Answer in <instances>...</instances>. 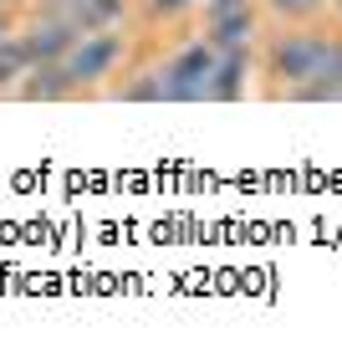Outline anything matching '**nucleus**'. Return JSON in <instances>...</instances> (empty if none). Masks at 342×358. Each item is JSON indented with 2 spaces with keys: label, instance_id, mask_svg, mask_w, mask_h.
<instances>
[{
  "label": "nucleus",
  "instance_id": "2",
  "mask_svg": "<svg viewBox=\"0 0 342 358\" xmlns=\"http://www.w3.org/2000/svg\"><path fill=\"white\" fill-rule=\"evenodd\" d=\"M118 57H123V36H112V31H82L72 41V52L61 57V67H67L72 87H82V83H103L118 67Z\"/></svg>",
  "mask_w": 342,
  "mask_h": 358
},
{
  "label": "nucleus",
  "instance_id": "1",
  "mask_svg": "<svg viewBox=\"0 0 342 358\" xmlns=\"http://www.w3.org/2000/svg\"><path fill=\"white\" fill-rule=\"evenodd\" d=\"M271 77H281L297 97H312V103L342 97V46L327 36H312V31L286 36L271 52Z\"/></svg>",
  "mask_w": 342,
  "mask_h": 358
},
{
  "label": "nucleus",
  "instance_id": "9",
  "mask_svg": "<svg viewBox=\"0 0 342 358\" xmlns=\"http://www.w3.org/2000/svg\"><path fill=\"white\" fill-rule=\"evenodd\" d=\"M194 0H149V10L154 15H179V10H189Z\"/></svg>",
  "mask_w": 342,
  "mask_h": 358
},
{
  "label": "nucleus",
  "instance_id": "10",
  "mask_svg": "<svg viewBox=\"0 0 342 358\" xmlns=\"http://www.w3.org/2000/svg\"><path fill=\"white\" fill-rule=\"evenodd\" d=\"M246 0H215V10H240Z\"/></svg>",
  "mask_w": 342,
  "mask_h": 358
},
{
  "label": "nucleus",
  "instance_id": "7",
  "mask_svg": "<svg viewBox=\"0 0 342 358\" xmlns=\"http://www.w3.org/2000/svg\"><path fill=\"white\" fill-rule=\"evenodd\" d=\"M26 67H31V57H26V46L6 36V41H0V83H15V77H21Z\"/></svg>",
  "mask_w": 342,
  "mask_h": 358
},
{
  "label": "nucleus",
  "instance_id": "6",
  "mask_svg": "<svg viewBox=\"0 0 342 358\" xmlns=\"http://www.w3.org/2000/svg\"><path fill=\"white\" fill-rule=\"evenodd\" d=\"M240 83H246V52H220L209 97H215V103H225V97H240Z\"/></svg>",
  "mask_w": 342,
  "mask_h": 358
},
{
  "label": "nucleus",
  "instance_id": "11",
  "mask_svg": "<svg viewBox=\"0 0 342 358\" xmlns=\"http://www.w3.org/2000/svg\"><path fill=\"white\" fill-rule=\"evenodd\" d=\"M6 36H10V31H6V15H0V41H6Z\"/></svg>",
  "mask_w": 342,
  "mask_h": 358
},
{
  "label": "nucleus",
  "instance_id": "5",
  "mask_svg": "<svg viewBox=\"0 0 342 358\" xmlns=\"http://www.w3.org/2000/svg\"><path fill=\"white\" fill-rule=\"evenodd\" d=\"M123 15V0H67V21L77 31H107Z\"/></svg>",
  "mask_w": 342,
  "mask_h": 358
},
{
  "label": "nucleus",
  "instance_id": "12",
  "mask_svg": "<svg viewBox=\"0 0 342 358\" xmlns=\"http://www.w3.org/2000/svg\"><path fill=\"white\" fill-rule=\"evenodd\" d=\"M61 6H67V0H61Z\"/></svg>",
  "mask_w": 342,
  "mask_h": 358
},
{
  "label": "nucleus",
  "instance_id": "3",
  "mask_svg": "<svg viewBox=\"0 0 342 358\" xmlns=\"http://www.w3.org/2000/svg\"><path fill=\"white\" fill-rule=\"evenodd\" d=\"M77 36H82V31H77L67 15H52V21H36V26H31V36H26L21 46H26L31 67H36V62H61V57L72 52Z\"/></svg>",
  "mask_w": 342,
  "mask_h": 358
},
{
  "label": "nucleus",
  "instance_id": "4",
  "mask_svg": "<svg viewBox=\"0 0 342 358\" xmlns=\"http://www.w3.org/2000/svg\"><path fill=\"white\" fill-rule=\"evenodd\" d=\"M251 41V10H215V36H209V46L215 52H246Z\"/></svg>",
  "mask_w": 342,
  "mask_h": 358
},
{
  "label": "nucleus",
  "instance_id": "8",
  "mask_svg": "<svg viewBox=\"0 0 342 358\" xmlns=\"http://www.w3.org/2000/svg\"><path fill=\"white\" fill-rule=\"evenodd\" d=\"M271 6L281 10V15H306V10H317L322 0H271Z\"/></svg>",
  "mask_w": 342,
  "mask_h": 358
}]
</instances>
